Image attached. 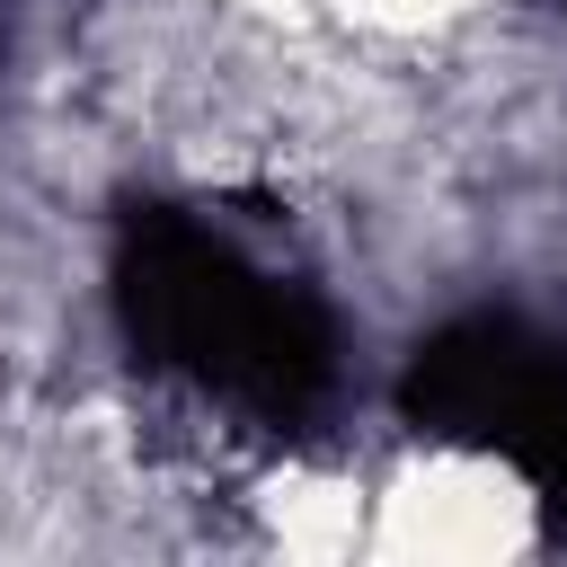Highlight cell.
Returning <instances> with one entry per match:
<instances>
[{
    "label": "cell",
    "mask_w": 567,
    "mask_h": 567,
    "mask_svg": "<svg viewBox=\"0 0 567 567\" xmlns=\"http://www.w3.org/2000/svg\"><path fill=\"white\" fill-rule=\"evenodd\" d=\"M381 523L372 540L381 549H425V558H496V549H523L532 540V496L478 461V452H425L408 461L381 496H363Z\"/></svg>",
    "instance_id": "obj_1"
}]
</instances>
